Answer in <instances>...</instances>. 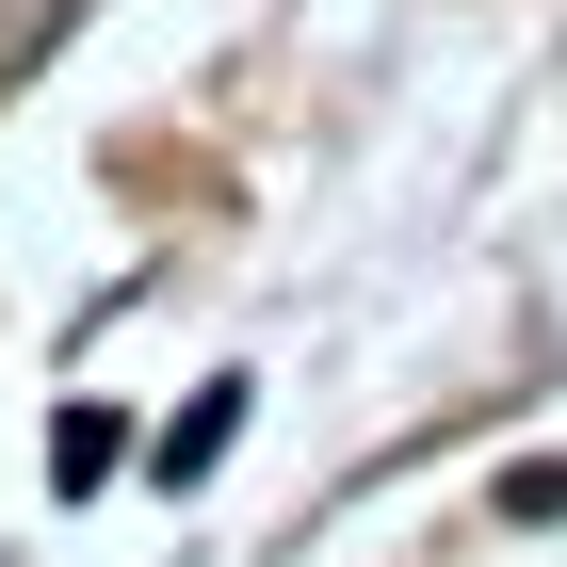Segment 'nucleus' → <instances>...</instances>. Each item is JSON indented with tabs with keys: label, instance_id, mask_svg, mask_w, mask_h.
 Masks as SVG:
<instances>
[{
	"label": "nucleus",
	"instance_id": "f257e3e1",
	"mask_svg": "<svg viewBox=\"0 0 567 567\" xmlns=\"http://www.w3.org/2000/svg\"><path fill=\"white\" fill-rule=\"evenodd\" d=\"M227 437H244V390H195V405L163 422V486H195V471L227 454Z\"/></svg>",
	"mask_w": 567,
	"mask_h": 567
},
{
	"label": "nucleus",
	"instance_id": "f03ea898",
	"mask_svg": "<svg viewBox=\"0 0 567 567\" xmlns=\"http://www.w3.org/2000/svg\"><path fill=\"white\" fill-rule=\"evenodd\" d=\"M49 471H65V486H97V471H114V422H97V405H65V437H49Z\"/></svg>",
	"mask_w": 567,
	"mask_h": 567
}]
</instances>
